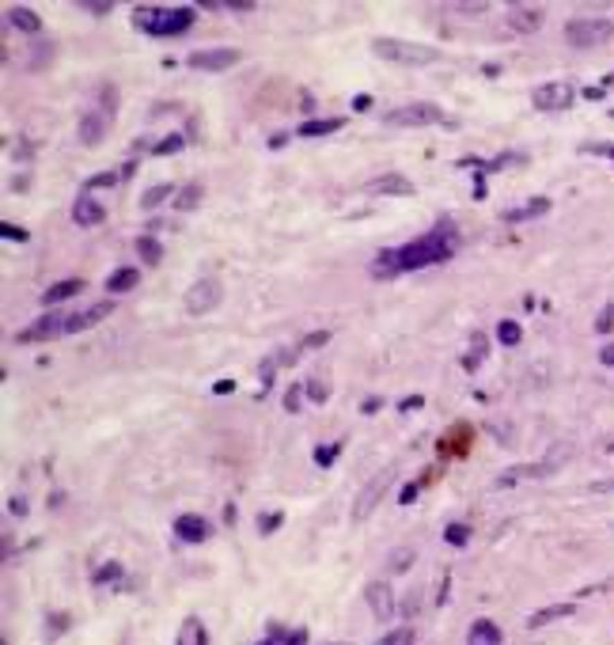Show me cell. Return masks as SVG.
Masks as SVG:
<instances>
[{
	"label": "cell",
	"instance_id": "6f0895ef",
	"mask_svg": "<svg viewBox=\"0 0 614 645\" xmlns=\"http://www.w3.org/2000/svg\"><path fill=\"white\" fill-rule=\"evenodd\" d=\"M213 391H216V395H228V391H236V384H231V380H216Z\"/></svg>",
	"mask_w": 614,
	"mask_h": 645
},
{
	"label": "cell",
	"instance_id": "e7e4bbea",
	"mask_svg": "<svg viewBox=\"0 0 614 645\" xmlns=\"http://www.w3.org/2000/svg\"><path fill=\"white\" fill-rule=\"evenodd\" d=\"M330 645H345V642H330Z\"/></svg>",
	"mask_w": 614,
	"mask_h": 645
},
{
	"label": "cell",
	"instance_id": "6125c7cd",
	"mask_svg": "<svg viewBox=\"0 0 614 645\" xmlns=\"http://www.w3.org/2000/svg\"><path fill=\"white\" fill-rule=\"evenodd\" d=\"M599 361H603V365H614V345H603V353H599Z\"/></svg>",
	"mask_w": 614,
	"mask_h": 645
},
{
	"label": "cell",
	"instance_id": "7dc6e473",
	"mask_svg": "<svg viewBox=\"0 0 614 645\" xmlns=\"http://www.w3.org/2000/svg\"><path fill=\"white\" fill-rule=\"evenodd\" d=\"M64 630H69V615H64V611H58L53 619H46V634H50V638H58Z\"/></svg>",
	"mask_w": 614,
	"mask_h": 645
},
{
	"label": "cell",
	"instance_id": "52a82bcc",
	"mask_svg": "<svg viewBox=\"0 0 614 645\" xmlns=\"http://www.w3.org/2000/svg\"><path fill=\"white\" fill-rule=\"evenodd\" d=\"M220 300H224L220 277H201V281H193V285L186 289V296H182V304H186V311H190V316H209V311L220 308Z\"/></svg>",
	"mask_w": 614,
	"mask_h": 645
},
{
	"label": "cell",
	"instance_id": "9c48e42d",
	"mask_svg": "<svg viewBox=\"0 0 614 645\" xmlns=\"http://www.w3.org/2000/svg\"><path fill=\"white\" fill-rule=\"evenodd\" d=\"M572 99H577V92H572V84H565V80L543 84V87H535V95H531L535 110H565V107H572Z\"/></svg>",
	"mask_w": 614,
	"mask_h": 645
},
{
	"label": "cell",
	"instance_id": "f5cc1de1",
	"mask_svg": "<svg viewBox=\"0 0 614 645\" xmlns=\"http://www.w3.org/2000/svg\"><path fill=\"white\" fill-rule=\"evenodd\" d=\"M12 156H15V160H30V144H27V141H15V144H12Z\"/></svg>",
	"mask_w": 614,
	"mask_h": 645
},
{
	"label": "cell",
	"instance_id": "c3c4849f",
	"mask_svg": "<svg viewBox=\"0 0 614 645\" xmlns=\"http://www.w3.org/2000/svg\"><path fill=\"white\" fill-rule=\"evenodd\" d=\"M300 399H304V387H296V384H292V387H288V391H285V410H292V414H296V410L304 406Z\"/></svg>",
	"mask_w": 614,
	"mask_h": 645
},
{
	"label": "cell",
	"instance_id": "d4e9b609",
	"mask_svg": "<svg viewBox=\"0 0 614 645\" xmlns=\"http://www.w3.org/2000/svg\"><path fill=\"white\" fill-rule=\"evenodd\" d=\"M345 126V118H307V122L296 129L300 137H330Z\"/></svg>",
	"mask_w": 614,
	"mask_h": 645
},
{
	"label": "cell",
	"instance_id": "6da1fadb",
	"mask_svg": "<svg viewBox=\"0 0 614 645\" xmlns=\"http://www.w3.org/2000/svg\"><path fill=\"white\" fill-rule=\"evenodd\" d=\"M455 251H459V228L448 221V216H440V221L432 224V232H425V236L414 239V243L398 247V266H402V273L425 270V266L448 262Z\"/></svg>",
	"mask_w": 614,
	"mask_h": 645
},
{
	"label": "cell",
	"instance_id": "83f0119b",
	"mask_svg": "<svg viewBox=\"0 0 614 645\" xmlns=\"http://www.w3.org/2000/svg\"><path fill=\"white\" fill-rule=\"evenodd\" d=\"M137 255H141L144 266H159L164 262V243H159L156 236H141L137 239Z\"/></svg>",
	"mask_w": 614,
	"mask_h": 645
},
{
	"label": "cell",
	"instance_id": "30bf717a",
	"mask_svg": "<svg viewBox=\"0 0 614 645\" xmlns=\"http://www.w3.org/2000/svg\"><path fill=\"white\" fill-rule=\"evenodd\" d=\"M243 61V53L239 50H193L190 58H186V64L190 69H201V72H224L231 69V64Z\"/></svg>",
	"mask_w": 614,
	"mask_h": 645
},
{
	"label": "cell",
	"instance_id": "d590c367",
	"mask_svg": "<svg viewBox=\"0 0 614 645\" xmlns=\"http://www.w3.org/2000/svg\"><path fill=\"white\" fill-rule=\"evenodd\" d=\"M342 440H334V445H319V448H315V463H319V467H334V459L337 456H342Z\"/></svg>",
	"mask_w": 614,
	"mask_h": 645
},
{
	"label": "cell",
	"instance_id": "680465c9",
	"mask_svg": "<svg viewBox=\"0 0 614 645\" xmlns=\"http://www.w3.org/2000/svg\"><path fill=\"white\" fill-rule=\"evenodd\" d=\"M584 152H603V156H614V144H588Z\"/></svg>",
	"mask_w": 614,
	"mask_h": 645
},
{
	"label": "cell",
	"instance_id": "bcb514c9",
	"mask_svg": "<svg viewBox=\"0 0 614 645\" xmlns=\"http://www.w3.org/2000/svg\"><path fill=\"white\" fill-rule=\"evenodd\" d=\"M451 8H455V12L459 15H486V0H474V4H471V0H459V4H451Z\"/></svg>",
	"mask_w": 614,
	"mask_h": 645
},
{
	"label": "cell",
	"instance_id": "8fae6325",
	"mask_svg": "<svg viewBox=\"0 0 614 645\" xmlns=\"http://www.w3.org/2000/svg\"><path fill=\"white\" fill-rule=\"evenodd\" d=\"M365 194H383V198H414L417 187H414V179H406V175H398V171H387V175H376V179L365 187Z\"/></svg>",
	"mask_w": 614,
	"mask_h": 645
},
{
	"label": "cell",
	"instance_id": "9a60e30c",
	"mask_svg": "<svg viewBox=\"0 0 614 645\" xmlns=\"http://www.w3.org/2000/svg\"><path fill=\"white\" fill-rule=\"evenodd\" d=\"M365 600H368V608H371V615L376 619H391L394 615V592H391L387 580H368L365 585Z\"/></svg>",
	"mask_w": 614,
	"mask_h": 645
},
{
	"label": "cell",
	"instance_id": "836d02e7",
	"mask_svg": "<svg viewBox=\"0 0 614 645\" xmlns=\"http://www.w3.org/2000/svg\"><path fill=\"white\" fill-rule=\"evenodd\" d=\"M497 338H500L505 345H520V342H523V327H520L516 319H500V322H497Z\"/></svg>",
	"mask_w": 614,
	"mask_h": 645
},
{
	"label": "cell",
	"instance_id": "60d3db41",
	"mask_svg": "<svg viewBox=\"0 0 614 645\" xmlns=\"http://www.w3.org/2000/svg\"><path fill=\"white\" fill-rule=\"evenodd\" d=\"M118 179H122V175H118V171H99V175H91V179L84 182V190H103V187H118Z\"/></svg>",
	"mask_w": 614,
	"mask_h": 645
},
{
	"label": "cell",
	"instance_id": "1f68e13d",
	"mask_svg": "<svg viewBox=\"0 0 614 645\" xmlns=\"http://www.w3.org/2000/svg\"><path fill=\"white\" fill-rule=\"evenodd\" d=\"M167 198H175V187L171 182H156V187H148L141 194V209H156L159 201H167Z\"/></svg>",
	"mask_w": 614,
	"mask_h": 645
},
{
	"label": "cell",
	"instance_id": "3957f363",
	"mask_svg": "<svg viewBox=\"0 0 614 645\" xmlns=\"http://www.w3.org/2000/svg\"><path fill=\"white\" fill-rule=\"evenodd\" d=\"M371 53L383 61H394V64H436L440 61V50L436 46H425V42H410V38H376L371 42Z\"/></svg>",
	"mask_w": 614,
	"mask_h": 645
},
{
	"label": "cell",
	"instance_id": "ba28073f",
	"mask_svg": "<svg viewBox=\"0 0 614 645\" xmlns=\"http://www.w3.org/2000/svg\"><path fill=\"white\" fill-rule=\"evenodd\" d=\"M61 330H64V319L58 316V311H46V316H38L30 327H23L19 334H15V342H19V345H38V342L58 338Z\"/></svg>",
	"mask_w": 614,
	"mask_h": 645
},
{
	"label": "cell",
	"instance_id": "f6af8a7d",
	"mask_svg": "<svg viewBox=\"0 0 614 645\" xmlns=\"http://www.w3.org/2000/svg\"><path fill=\"white\" fill-rule=\"evenodd\" d=\"M0 236H4L8 243H27V239H30V236H27V228H15V224H8V221L0 224Z\"/></svg>",
	"mask_w": 614,
	"mask_h": 645
},
{
	"label": "cell",
	"instance_id": "2e32d148",
	"mask_svg": "<svg viewBox=\"0 0 614 645\" xmlns=\"http://www.w3.org/2000/svg\"><path fill=\"white\" fill-rule=\"evenodd\" d=\"M72 221H76L80 228H95V224H103V221H107V213H103V205H99V201H95L91 194L84 190L76 201H72Z\"/></svg>",
	"mask_w": 614,
	"mask_h": 645
},
{
	"label": "cell",
	"instance_id": "b9f144b4",
	"mask_svg": "<svg viewBox=\"0 0 614 645\" xmlns=\"http://www.w3.org/2000/svg\"><path fill=\"white\" fill-rule=\"evenodd\" d=\"M281 520H285V513H265V516H258V531H262V535H273V531L281 528Z\"/></svg>",
	"mask_w": 614,
	"mask_h": 645
},
{
	"label": "cell",
	"instance_id": "681fc988",
	"mask_svg": "<svg viewBox=\"0 0 614 645\" xmlns=\"http://www.w3.org/2000/svg\"><path fill=\"white\" fill-rule=\"evenodd\" d=\"M76 8H87V12H95V15H107L114 4H110V0H80Z\"/></svg>",
	"mask_w": 614,
	"mask_h": 645
},
{
	"label": "cell",
	"instance_id": "94428289",
	"mask_svg": "<svg viewBox=\"0 0 614 645\" xmlns=\"http://www.w3.org/2000/svg\"><path fill=\"white\" fill-rule=\"evenodd\" d=\"M12 513L23 516V513H27V501H23V497H12Z\"/></svg>",
	"mask_w": 614,
	"mask_h": 645
},
{
	"label": "cell",
	"instance_id": "db71d44e",
	"mask_svg": "<svg viewBox=\"0 0 614 645\" xmlns=\"http://www.w3.org/2000/svg\"><path fill=\"white\" fill-rule=\"evenodd\" d=\"M379 406H383V399H379V395H371V399H365V402H360V410H365V414H376Z\"/></svg>",
	"mask_w": 614,
	"mask_h": 645
},
{
	"label": "cell",
	"instance_id": "816d5d0a",
	"mask_svg": "<svg viewBox=\"0 0 614 645\" xmlns=\"http://www.w3.org/2000/svg\"><path fill=\"white\" fill-rule=\"evenodd\" d=\"M417 494H421V482H410V486H406V490H402V494H398V501H402V505H410V501H414Z\"/></svg>",
	"mask_w": 614,
	"mask_h": 645
},
{
	"label": "cell",
	"instance_id": "44dd1931",
	"mask_svg": "<svg viewBox=\"0 0 614 645\" xmlns=\"http://www.w3.org/2000/svg\"><path fill=\"white\" fill-rule=\"evenodd\" d=\"M543 213H550V198H531L527 205L508 209L500 221H505V224H523V221H535V216H543Z\"/></svg>",
	"mask_w": 614,
	"mask_h": 645
},
{
	"label": "cell",
	"instance_id": "ffe728a7",
	"mask_svg": "<svg viewBox=\"0 0 614 645\" xmlns=\"http://www.w3.org/2000/svg\"><path fill=\"white\" fill-rule=\"evenodd\" d=\"M76 293H84V281H80V277H64V281H58V285L46 289V293H42V304H46V308H53V304L72 300Z\"/></svg>",
	"mask_w": 614,
	"mask_h": 645
},
{
	"label": "cell",
	"instance_id": "f35d334b",
	"mask_svg": "<svg viewBox=\"0 0 614 645\" xmlns=\"http://www.w3.org/2000/svg\"><path fill=\"white\" fill-rule=\"evenodd\" d=\"M414 554H417V551H410V547H398V551L391 554V562H387V569H391V574H402V569L414 562Z\"/></svg>",
	"mask_w": 614,
	"mask_h": 645
},
{
	"label": "cell",
	"instance_id": "7402d4cb",
	"mask_svg": "<svg viewBox=\"0 0 614 645\" xmlns=\"http://www.w3.org/2000/svg\"><path fill=\"white\" fill-rule=\"evenodd\" d=\"M466 642L471 645H500L505 638H500V630H497L493 619H474L471 630H466Z\"/></svg>",
	"mask_w": 614,
	"mask_h": 645
},
{
	"label": "cell",
	"instance_id": "5bb4252c",
	"mask_svg": "<svg viewBox=\"0 0 614 645\" xmlns=\"http://www.w3.org/2000/svg\"><path fill=\"white\" fill-rule=\"evenodd\" d=\"M171 528H175V539H179V543H205L209 531H213L209 528V520L205 516H198V513H182Z\"/></svg>",
	"mask_w": 614,
	"mask_h": 645
},
{
	"label": "cell",
	"instance_id": "484cf974",
	"mask_svg": "<svg viewBox=\"0 0 614 645\" xmlns=\"http://www.w3.org/2000/svg\"><path fill=\"white\" fill-rule=\"evenodd\" d=\"M179 645H209V630L201 626V619H182L179 626Z\"/></svg>",
	"mask_w": 614,
	"mask_h": 645
},
{
	"label": "cell",
	"instance_id": "f546056e",
	"mask_svg": "<svg viewBox=\"0 0 614 645\" xmlns=\"http://www.w3.org/2000/svg\"><path fill=\"white\" fill-rule=\"evenodd\" d=\"M201 198H205V190H201V182H186V187L175 194V209L179 213H190V209L201 205Z\"/></svg>",
	"mask_w": 614,
	"mask_h": 645
},
{
	"label": "cell",
	"instance_id": "4316f807",
	"mask_svg": "<svg viewBox=\"0 0 614 645\" xmlns=\"http://www.w3.org/2000/svg\"><path fill=\"white\" fill-rule=\"evenodd\" d=\"M486 353H489V338L482 334V330H474V338H471V353L463 357V368H466V372H474V368H478L482 361H486Z\"/></svg>",
	"mask_w": 614,
	"mask_h": 645
},
{
	"label": "cell",
	"instance_id": "d6986e66",
	"mask_svg": "<svg viewBox=\"0 0 614 645\" xmlns=\"http://www.w3.org/2000/svg\"><path fill=\"white\" fill-rule=\"evenodd\" d=\"M368 273H371L376 281H391V277H398V273H402V266H398V247H387V251H379L376 258H371Z\"/></svg>",
	"mask_w": 614,
	"mask_h": 645
},
{
	"label": "cell",
	"instance_id": "be15d7a7",
	"mask_svg": "<svg viewBox=\"0 0 614 645\" xmlns=\"http://www.w3.org/2000/svg\"><path fill=\"white\" fill-rule=\"evenodd\" d=\"M288 141V133H277V137H270V148H281V144Z\"/></svg>",
	"mask_w": 614,
	"mask_h": 645
},
{
	"label": "cell",
	"instance_id": "5b68a950",
	"mask_svg": "<svg viewBox=\"0 0 614 645\" xmlns=\"http://www.w3.org/2000/svg\"><path fill=\"white\" fill-rule=\"evenodd\" d=\"M383 122L398 129H414V126H455V118H448L436 103H406V107L387 110Z\"/></svg>",
	"mask_w": 614,
	"mask_h": 645
},
{
	"label": "cell",
	"instance_id": "ab89813d",
	"mask_svg": "<svg viewBox=\"0 0 614 645\" xmlns=\"http://www.w3.org/2000/svg\"><path fill=\"white\" fill-rule=\"evenodd\" d=\"M376 645H414V630H410V626H398V630L383 634Z\"/></svg>",
	"mask_w": 614,
	"mask_h": 645
},
{
	"label": "cell",
	"instance_id": "8992f818",
	"mask_svg": "<svg viewBox=\"0 0 614 645\" xmlns=\"http://www.w3.org/2000/svg\"><path fill=\"white\" fill-rule=\"evenodd\" d=\"M614 35V23L603 19V15H592V19H569L565 23V42L577 46V50H588V46H599Z\"/></svg>",
	"mask_w": 614,
	"mask_h": 645
},
{
	"label": "cell",
	"instance_id": "91938a15",
	"mask_svg": "<svg viewBox=\"0 0 614 645\" xmlns=\"http://www.w3.org/2000/svg\"><path fill=\"white\" fill-rule=\"evenodd\" d=\"M236 516H239V509H236V505H224V524H236Z\"/></svg>",
	"mask_w": 614,
	"mask_h": 645
},
{
	"label": "cell",
	"instance_id": "f907efd6",
	"mask_svg": "<svg viewBox=\"0 0 614 645\" xmlns=\"http://www.w3.org/2000/svg\"><path fill=\"white\" fill-rule=\"evenodd\" d=\"M611 327H614V308H603L599 319H595V330H599V334H607Z\"/></svg>",
	"mask_w": 614,
	"mask_h": 645
},
{
	"label": "cell",
	"instance_id": "e0dca14e",
	"mask_svg": "<svg viewBox=\"0 0 614 645\" xmlns=\"http://www.w3.org/2000/svg\"><path fill=\"white\" fill-rule=\"evenodd\" d=\"M80 144L84 148H95V144H103V137H107V114L103 110H91V114L80 118V129H76Z\"/></svg>",
	"mask_w": 614,
	"mask_h": 645
},
{
	"label": "cell",
	"instance_id": "7bdbcfd3",
	"mask_svg": "<svg viewBox=\"0 0 614 645\" xmlns=\"http://www.w3.org/2000/svg\"><path fill=\"white\" fill-rule=\"evenodd\" d=\"M512 164H523V156H520V152H505V156L489 160V164H486V171H505V167H512Z\"/></svg>",
	"mask_w": 614,
	"mask_h": 645
},
{
	"label": "cell",
	"instance_id": "8d00e7d4",
	"mask_svg": "<svg viewBox=\"0 0 614 645\" xmlns=\"http://www.w3.org/2000/svg\"><path fill=\"white\" fill-rule=\"evenodd\" d=\"M186 144V137L182 133H171V137H164V141H156L152 144V156H171V152H179Z\"/></svg>",
	"mask_w": 614,
	"mask_h": 645
},
{
	"label": "cell",
	"instance_id": "ee69618b",
	"mask_svg": "<svg viewBox=\"0 0 614 645\" xmlns=\"http://www.w3.org/2000/svg\"><path fill=\"white\" fill-rule=\"evenodd\" d=\"M326 342H330V330H311V334L300 342V350H304V353H307V350H322Z\"/></svg>",
	"mask_w": 614,
	"mask_h": 645
},
{
	"label": "cell",
	"instance_id": "7c38bea8",
	"mask_svg": "<svg viewBox=\"0 0 614 645\" xmlns=\"http://www.w3.org/2000/svg\"><path fill=\"white\" fill-rule=\"evenodd\" d=\"M110 311H114V300H99L84 311H72V316H64V334H80V330L99 327L103 319H110Z\"/></svg>",
	"mask_w": 614,
	"mask_h": 645
},
{
	"label": "cell",
	"instance_id": "603a6c76",
	"mask_svg": "<svg viewBox=\"0 0 614 645\" xmlns=\"http://www.w3.org/2000/svg\"><path fill=\"white\" fill-rule=\"evenodd\" d=\"M8 23H12L19 35H42V19H38V12H30V8H12L8 12Z\"/></svg>",
	"mask_w": 614,
	"mask_h": 645
},
{
	"label": "cell",
	"instance_id": "e575fe53",
	"mask_svg": "<svg viewBox=\"0 0 614 645\" xmlns=\"http://www.w3.org/2000/svg\"><path fill=\"white\" fill-rule=\"evenodd\" d=\"M114 580H122V566H118V562H103L99 569H95L91 574V585H114Z\"/></svg>",
	"mask_w": 614,
	"mask_h": 645
},
{
	"label": "cell",
	"instance_id": "f1b7e54d",
	"mask_svg": "<svg viewBox=\"0 0 614 645\" xmlns=\"http://www.w3.org/2000/svg\"><path fill=\"white\" fill-rule=\"evenodd\" d=\"M565 615H572V603H550V608H543V611H535V615L527 619V626L535 630V626H546V623H557V619H565Z\"/></svg>",
	"mask_w": 614,
	"mask_h": 645
},
{
	"label": "cell",
	"instance_id": "9f6ffc18",
	"mask_svg": "<svg viewBox=\"0 0 614 645\" xmlns=\"http://www.w3.org/2000/svg\"><path fill=\"white\" fill-rule=\"evenodd\" d=\"M371 107V95H353V110H368Z\"/></svg>",
	"mask_w": 614,
	"mask_h": 645
},
{
	"label": "cell",
	"instance_id": "d6a6232c",
	"mask_svg": "<svg viewBox=\"0 0 614 645\" xmlns=\"http://www.w3.org/2000/svg\"><path fill=\"white\" fill-rule=\"evenodd\" d=\"M471 535H474L471 524H448V528H444V543L448 547H466L471 543Z\"/></svg>",
	"mask_w": 614,
	"mask_h": 645
},
{
	"label": "cell",
	"instance_id": "74e56055",
	"mask_svg": "<svg viewBox=\"0 0 614 645\" xmlns=\"http://www.w3.org/2000/svg\"><path fill=\"white\" fill-rule=\"evenodd\" d=\"M304 391H307V399H311V402H326L330 399V384L319 380V376H311V380L304 384Z\"/></svg>",
	"mask_w": 614,
	"mask_h": 645
},
{
	"label": "cell",
	"instance_id": "4fadbf2b",
	"mask_svg": "<svg viewBox=\"0 0 614 645\" xmlns=\"http://www.w3.org/2000/svg\"><path fill=\"white\" fill-rule=\"evenodd\" d=\"M543 8H531V4H512L505 15L508 31H516V35H535L538 27H543Z\"/></svg>",
	"mask_w": 614,
	"mask_h": 645
},
{
	"label": "cell",
	"instance_id": "7a4b0ae2",
	"mask_svg": "<svg viewBox=\"0 0 614 645\" xmlns=\"http://www.w3.org/2000/svg\"><path fill=\"white\" fill-rule=\"evenodd\" d=\"M133 27L144 31L152 38H175L182 31L193 27V8H156V4H144L133 12Z\"/></svg>",
	"mask_w": 614,
	"mask_h": 645
},
{
	"label": "cell",
	"instance_id": "4dcf8cb0",
	"mask_svg": "<svg viewBox=\"0 0 614 645\" xmlns=\"http://www.w3.org/2000/svg\"><path fill=\"white\" fill-rule=\"evenodd\" d=\"M307 642V630H281L277 623L270 626V638H262L258 645H304Z\"/></svg>",
	"mask_w": 614,
	"mask_h": 645
},
{
	"label": "cell",
	"instance_id": "cb8c5ba5",
	"mask_svg": "<svg viewBox=\"0 0 614 645\" xmlns=\"http://www.w3.org/2000/svg\"><path fill=\"white\" fill-rule=\"evenodd\" d=\"M137 281H141V270H133V266H122V270H114L107 277V293L118 296V293H129V289H137Z\"/></svg>",
	"mask_w": 614,
	"mask_h": 645
},
{
	"label": "cell",
	"instance_id": "11a10c76",
	"mask_svg": "<svg viewBox=\"0 0 614 645\" xmlns=\"http://www.w3.org/2000/svg\"><path fill=\"white\" fill-rule=\"evenodd\" d=\"M421 402H425L421 395H410V399H402V402H398V410H417Z\"/></svg>",
	"mask_w": 614,
	"mask_h": 645
},
{
	"label": "cell",
	"instance_id": "277c9868",
	"mask_svg": "<svg viewBox=\"0 0 614 645\" xmlns=\"http://www.w3.org/2000/svg\"><path fill=\"white\" fill-rule=\"evenodd\" d=\"M398 482V467H387V471H379L376 479H368L365 482V490H360L357 497H353V509H349V516H353V524H365L371 513H376V505L383 501V494H391V486Z\"/></svg>",
	"mask_w": 614,
	"mask_h": 645
},
{
	"label": "cell",
	"instance_id": "ac0fdd59",
	"mask_svg": "<svg viewBox=\"0 0 614 645\" xmlns=\"http://www.w3.org/2000/svg\"><path fill=\"white\" fill-rule=\"evenodd\" d=\"M471 440H474V429H471V425H455V429H451L448 437H440V440H436V452H440V459L448 463L451 456H463Z\"/></svg>",
	"mask_w": 614,
	"mask_h": 645
}]
</instances>
